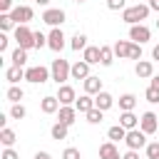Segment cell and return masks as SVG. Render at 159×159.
<instances>
[{
  "label": "cell",
  "instance_id": "obj_37",
  "mask_svg": "<svg viewBox=\"0 0 159 159\" xmlns=\"http://www.w3.org/2000/svg\"><path fill=\"white\" fill-rule=\"evenodd\" d=\"M62 159H82V154H80V149H75V147H67V149L62 152Z\"/></svg>",
  "mask_w": 159,
  "mask_h": 159
},
{
  "label": "cell",
  "instance_id": "obj_27",
  "mask_svg": "<svg viewBox=\"0 0 159 159\" xmlns=\"http://www.w3.org/2000/svg\"><path fill=\"white\" fill-rule=\"evenodd\" d=\"M70 47H72L75 52H80V50L84 52V50L89 47V45H87V35H82V32H77V35L72 37V42H70Z\"/></svg>",
  "mask_w": 159,
  "mask_h": 159
},
{
  "label": "cell",
  "instance_id": "obj_12",
  "mask_svg": "<svg viewBox=\"0 0 159 159\" xmlns=\"http://www.w3.org/2000/svg\"><path fill=\"white\" fill-rule=\"evenodd\" d=\"M134 72H137V77H142V80H152V77H154V62H152V60H139L137 67H134Z\"/></svg>",
  "mask_w": 159,
  "mask_h": 159
},
{
  "label": "cell",
  "instance_id": "obj_15",
  "mask_svg": "<svg viewBox=\"0 0 159 159\" xmlns=\"http://www.w3.org/2000/svg\"><path fill=\"white\" fill-rule=\"evenodd\" d=\"M75 119H77V109H75V104H72V107H60V112H57V122L72 127Z\"/></svg>",
  "mask_w": 159,
  "mask_h": 159
},
{
  "label": "cell",
  "instance_id": "obj_34",
  "mask_svg": "<svg viewBox=\"0 0 159 159\" xmlns=\"http://www.w3.org/2000/svg\"><path fill=\"white\" fill-rule=\"evenodd\" d=\"M102 114H104V112L94 107V109H89L84 117H87V122H89V124H99V122H102Z\"/></svg>",
  "mask_w": 159,
  "mask_h": 159
},
{
  "label": "cell",
  "instance_id": "obj_47",
  "mask_svg": "<svg viewBox=\"0 0 159 159\" xmlns=\"http://www.w3.org/2000/svg\"><path fill=\"white\" fill-rule=\"evenodd\" d=\"M35 159H52V157H50L47 152H37V154H35Z\"/></svg>",
  "mask_w": 159,
  "mask_h": 159
},
{
  "label": "cell",
  "instance_id": "obj_23",
  "mask_svg": "<svg viewBox=\"0 0 159 159\" xmlns=\"http://www.w3.org/2000/svg\"><path fill=\"white\" fill-rule=\"evenodd\" d=\"M112 62H114V50L109 45H99V65L109 67Z\"/></svg>",
  "mask_w": 159,
  "mask_h": 159
},
{
  "label": "cell",
  "instance_id": "obj_35",
  "mask_svg": "<svg viewBox=\"0 0 159 159\" xmlns=\"http://www.w3.org/2000/svg\"><path fill=\"white\" fill-rule=\"evenodd\" d=\"M144 149H147V159H159V142H149Z\"/></svg>",
  "mask_w": 159,
  "mask_h": 159
},
{
  "label": "cell",
  "instance_id": "obj_32",
  "mask_svg": "<svg viewBox=\"0 0 159 159\" xmlns=\"http://www.w3.org/2000/svg\"><path fill=\"white\" fill-rule=\"evenodd\" d=\"M12 27H15V20L10 17V12H0V30L7 32V30H12Z\"/></svg>",
  "mask_w": 159,
  "mask_h": 159
},
{
  "label": "cell",
  "instance_id": "obj_33",
  "mask_svg": "<svg viewBox=\"0 0 159 159\" xmlns=\"http://www.w3.org/2000/svg\"><path fill=\"white\" fill-rule=\"evenodd\" d=\"M10 117H12V119H25V117H27V109L17 102V104H12V107H10Z\"/></svg>",
  "mask_w": 159,
  "mask_h": 159
},
{
  "label": "cell",
  "instance_id": "obj_24",
  "mask_svg": "<svg viewBox=\"0 0 159 159\" xmlns=\"http://www.w3.org/2000/svg\"><path fill=\"white\" fill-rule=\"evenodd\" d=\"M134 107H137V97L132 92H127V94L119 97V109L122 112H134Z\"/></svg>",
  "mask_w": 159,
  "mask_h": 159
},
{
  "label": "cell",
  "instance_id": "obj_30",
  "mask_svg": "<svg viewBox=\"0 0 159 159\" xmlns=\"http://www.w3.org/2000/svg\"><path fill=\"white\" fill-rule=\"evenodd\" d=\"M15 139H17V137H15V132H12V129H7V127H5V129H0V142H2V147H12V144H15Z\"/></svg>",
  "mask_w": 159,
  "mask_h": 159
},
{
  "label": "cell",
  "instance_id": "obj_50",
  "mask_svg": "<svg viewBox=\"0 0 159 159\" xmlns=\"http://www.w3.org/2000/svg\"><path fill=\"white\" fill-rule=\"evenodd\" d=\"M157 27H159V20H157Z\"/></svg>",
  "mask_w": 159,
  "mask_h": 159
},
{
  "label": "cell",
  "instance_id": "obj_1",
  "mask_svg": "<svg viewBox=\"0 0 159 159\" xmlns=\"http://www.w3.org/2000/svg\"><path fill=\"white\" fill-rule=\"evenodd\" d=\"M149 5H129L127 10H122V20L127 22V25H142V20H147V15H149Z\"/></svg>",
  "mask_w": 159,
  "mask_h": 159
},
{
  "label": "cell",
  "instance_id": "obj_8",
  "mask_svg": "<svg viewBox=\"0 0 159 159\" xmlns=\"http://www.w3.org/2000/svg\"><path fill=\"white\" fill-rule=\"evenodd\" d=\"M42 22H47L50 27H60V25L65 22V10H60V7H47V10L42 12Z\"/></svg>",
  "mask_w": 159,
  "mask_h": 159
},
{
  "label": "cell",
  "instance_id": "obj_43",
  "mask_svg": "<svg viewBox=\"0 0 159 159\" xmlns=\"http://www.w3.org/2000/svg\"><path fill=\"white\" fill-rule=\"evenodd\" d=\"M7 42H10V37L2 32V35H0V52H5V50H7Z\"/></svg>",
  "mask_w": 159,
  "mask_h": 159
},
{
  "label": "cell",
  "instance_id": "obj_48",
  "mask_svg": "<svg viewBox=\"0 0 159 159\" xmlns=\"http://www.w3.org/2000/svg\"><path fill=\"white\" fill-rule=\"evenodd\" d=\"M149 7H152V10H157V12H159V0H149Z\"/></svg>",
  "mask_w": 159,
  "mask_h": 159
},
{
  "label": "cell",
  "instance_id": "obj_46",
  "mask_svg": "<svg viewBox=\"0 0 159 159\" xmlns=\"http://www.w3.org/2000/svg\"><path fill=\"white\" fill-rule=\"evenodd\" d=\"M152 60H157V62H159V45H154V47H152Z\"/></svg>",
  "mask_w": 159,
  "mask_h": 159
},
{
  "label": "cell",
  "instance_id": "obj_40",
  "mask_svg": "<svg viewBox=\"0 0 159 159\" xmlns=\"http://www.w3.org/2000/svg\"><path fill=\"white\" fill-rule=\"evenodd\" d=\"M45 45H47V35H42V32L37 30V32H35V47L40 50V47H45Z\"/></svg>",
  "mask_w": 159,
  "mask_h": 159
},
{
  "label": "cell",
  "instance_id": "obj_39",
  "mask_svg": "<svg viewBox=\"0 0 159 159\" xmlns=\"http://www.w3.org/2000/svg\"><path fill=\"white\" fill-rule=\"evenodd\" d=\"M109 10H127V0H107Z\"/></svg>",
  "mask_w": 159,
  "mask_h": 159
},
{
  "label": "cell",
  "instance_id": "obj_38",
  "mask_svg": "<svg viewBox=\"0 0 159 159\" xmlns=\"http://www.w3.org/2000/svg\"><path fill=\"white\" fill-rule=\"evenodd\" d=\"M129 60H142V45H137V42H132V50H129Z\"/></svg>",
  "mask_w": 159,
  "mask_h": 159
},
{
  "label": "cell",
  "instance_id": "obj_36",
  "mask_svg": "<svg viewBox=\"0 0 159 159\" xmlns=\"http://www.w3.org/2000/svg\"><path fill=\"white\" fill-rule=\"evenodd\" d=\"M144 97H147V102H152V104H159V89H154V87H147Z\"/></svg>",
  "mask_w": 159,
  "mask_h": 159
},
{
  "label": "cell",
  "instance_id": "obj_2",
  "mask_svg": "<svg viewBox=\"0 0 159 159\" xmlns=\"http://www.w3.org/2000/svg\"><path fill=\"white\" fill-rule=\"evenodd\" d=\"M50 72H52V80L57 82V84H65L67 80H70V72H72V65L67 62V60H52V65H50Z\"/></svg>",
  "mask_w": 159,
  "mask_h": 159
},
{
  "label": "cell",
  "instance_id": "obj_22",
  "mask_svg": "<svg viewBox=\"0 0 159 159\" xmlns=\"http://www.w3.org/2000/svg\"><path fill=\"white\" fill-rule=\"evenodd\" d=\"M5 80H7L10 84H17L20 80H25V70L12 65V67H7V70H5Z\"/></svg>",
  "mask_w": 159,
  "mask_h": 159
},
{
  "label": "cell",
  "instance_id": "obj_17",
  "mask_svg": "<svg viewBox=\"0 0 159 159\" xmlns=\"http://www.w3.org/2000/svg\"><path fill=\"white\" fill-rule=\"evenodd\" d=\"M99 159H122V154H119V149H117L114 142H104L99 147Z\"/></svg>",
  "mask_w": 159,
  "mask_h": 159
},
{
  "label": "cell",
  "instance_id": "obj_14",
  "mask_svg": "<svg viewBox=\"0 0 159 159\" xmlns=\"http://www.w3.org/2000/svg\"><path fill=\"white\" fill-rule=\"evenodd\" d=\"M82 84H84V94H92V97H97V94L102 92V80H99L97 75H89V77H87Z\"/></svg>",
  "mask_w": 159,
  "mask_h": 159
},
{
  "label": "cell",
  "instance_id": "obj_25",
  "mask_svg": "<svg viewBox=\"0 0 159 159\" xmlns=\"http://www.w3.org/2000/svg\"><path fill=\"white\" fill-rule=\"evenodd\" d=\"M107 137H109V142H124L127 129H124L122 124H114V127H109V129H107Z\"/></svg>",
  "mask_w": 159,
  "mask_h": 159
},
{
  "label": "cell",
  "instance_id": "obj_41",
  "mask_svg": "<svg viewBox=\"0 0 159 159\" xmlns=\"http://www.w3.org/2000/svg\"><path fill=\"white\" fill-rule=\"evenodd\" d=\"M0 159H20V157H17V152H15L12 147H5L2 154H0Z\"/></svg>",
  "mask_w": 159,
  "mask_h": 159
},
{
  "label": "cell",
  "instance_id": "obj_19",
  "mask_svg": "<svg viewBox=\"0 0 159 159\" xmlns=\"http://www.w3.org/2000/svg\"><path fill=\"white\" fill-rule=\"evenodd\" d=\"M112 104H114V97H112L109 92H104V89H102V92L94 97V107H97V109H102V112L112 109Z\"/></svg>",
  "mask_w": 159,
  "mask_h": 159
},
{
  "label": "cell",
  "instance_id": "obj_42",
  "mask_svg": "<svg viewBox=\"0 0 159 159\" xmlns=\"http://www.w3.org/2000/svg\"><path fill=\"white\" fill-rule=\"evenodd\" d=\"M0 12H12V0H0Z\"/></svg>",
  "mask_w": 159,
  "mask_h": 159
},
{
  "label": "cell",
  "instance_id": "obj_4",
  "mask_svg": "<svg viewBox=\"0 0 159 159\" xmlns=\"http://www.w3.org/2000/svg\"><path fill=\"white\" fill-rule=\"evenodd\" d=\"M25 80L32 82V84H45L47 80H52V72H50L47 67H42V65H37V67H27V70H25Z\"/></svg>",
  "mask_w": 159,
  "mask_h": 159
},
{
  "label": "cell",
  "instance_id": "obj_5",
  "mask_svg": "<svg viewBox=\"0 0 159 159\" xmlns=\"http://www.w3.org/2000/svg\"><path fill=\"white\" fill-rule=\"evenodd\" d=\"M139 129L149 137V134H157L159 132V117L154 114V112H144L142 117H139Z\"/></svg>",
  "mask_w": 159,
  "mask_h": 159
},
{
  "label": "cell",
  "instance_id": "obj_29",
  "mask_svg": "<svg viewBox=\"0 0 159 159\" xmlns=\"http://www.w3.org/2000/svg\"><path fill=\"white\" fill-rule=\"evenodd\" d=\"M67 132H70V127H67V124H62V122H55V124H52V129H50L52 139H67Z\"/></svg>",
  "mask_w": 159,
  "mask_h": 159
},
{
  "label": "cell",
  "instance_id": "obj_21",
  "mask_svg": "<svg viewBox=\"0 0 159 159\" xmlns=\"http://www.w3.org/2000/svg\"><path fill=\"white\" fill-rule=\"evenodd\" d=\"M119 124H122L127 132H129V129H137V127H139V117H137L134 112H122V114H119Z\"/></svg>",
  "mask_w": 159,
  "mask_h": 159
},
{
  "label": "cell",
  "instance_id": "obj_51",
  "mask_svg": "<svg viewBox=\"0 0 159 159\" xmlns=\"http://www.w3.org/2000/svg\"><path fill=\"white\" fill-rule=\"evenodd\" d=\"M77 2H84V0H77Z\"/></svg>",
  "mask_w": 159,
  "mask_h": 159
},
{
  "label": "cell",
  "instance_id": "obj_31",
  "mask_svg": "<svg viewBox=\"0 0 159 159\" xmlns=\"http://www.w3.org/2000/svg\"><path fill=\"white\" fill-rule=\"evenodd\" d=\"M22 97H25V92H22V89H20L17 84H10V89H7V99H10L12 104H17V102H20Z\"/></svg>",
  "mask_w": 159,
  "mask_h": 159
},
{
  "label": "cell",
  "instance_id": "obj_9",
  "mask_svg": "<svg viewBox=\"0 0 159 159\" xmlns=\"http://www.w3.org/2000/svg\"><path fill=\"white\" fill-rule=\"evenodd\" d=\"M149 37H152V30H149L147 25H132V27H129V40H132V42L144 45V42H149Z\"/></svg>",
  "mask_w": 159,
  "mask_h": 159
},
{
  "label": "cell",
  "instance_id": "obj_3",
  "mask_svg": "<svg viewBox=\"0 0 159 159\" xmlns=\"http://www.w3.org/2000/svg\"><path fill=\"white\" fill-rule=\"evenodd\" d=\"M15 42H17V47H22V50H32V47H35V32H32L27 25H17V27H15Z\"/></svg>",
  "mask_w": 159,
  "mask_h": 159
},
{
  "label": "cell",
  "instance_id": "obj_28",
  "mask_svg": "<svg viewBox=\"0 0 159 159\" xmlns=\"http://www.w3.org/2000/svg\"><path fill=\"white\" fill-rule=\"evenodd\" d=\"M10 60H12V65H15V67H25V62H27V50L15 47V52L10 55Z\"/></svg>",
  "mask_w": 159,
  "mask_h": 159
},
{
  "label": "cell",
  "instance_id": "obj_11",
  "mask_svg": "<svg viewBox=\"0 0 159 159\" xmlns=\"http://www.w3.org/2000/svg\"><path fill=\"white\" fill-rule=\"evenodd\" d=\"M47 47L55 50V52H62V47H65V35H62L60 27H52V30H50V35H47Z\"/></svg>",
  "mask_w": 159,
  "mask_h": 159
},
{
  "label": "cell",
  "instance_id": "obj_16",
  "mask_svg": "<svg viewBox=\"0 0 159 159\" xmlns=\"http://www.w3.org/2000/svg\"><path fill=\"white\" fill-rule=\"evenodd\" d=\"M60 99L57 97H52V94H47V97H42V102H40V109L45 112V114H55V112H60Z\"/></svg>",
  "mask_w": 159,
  "mask_h": 159
},
{
  "label": "cell",
  "instance_id": "obj_7",
  "mask_svg": "<svg viewBox=\"0 0 159 159\" xmlns=\"http://www.w3.org/2000/svg\"><path fill=\"white\" fill-rule=\"evenodd\" d=\"M10 17L15 20V25H27V22L35 17V10H32L30 5H15L12 12H10Z\"/></svg>",
  "mask_w": 159,
  "mask_h": 159
},
{
  "label": "cell",
  "instance_id": "obj_10",
  "mask_svg": "<svg viewBox=\"0 0 159 159\" xmlns=\"http://www.w3.org/2000/svg\"><path fill=\"white\" fill-rule=\"evenodd\" d=\"M57 99H60V104L62 107H72L75 102H77V92L70 87V84H60V89H57V94H55Z\"/></svg>",
  "mask_w": 159,
  "mask_h": 159
},
{
  "label": "cell",
  "instance_id": "obj_45",
  "mask_svg": "<svg viewBox=\"0 0 159 159\" xmlns=\"http://www.w3.org/2000/svg\"><path fill=\"white\" fill-rule=\"evenodd\" d=\"M149 87H154V89H159V75H154V77H152V82H149Z\"/></svg>",
  "mask_w": 159,
  "mask_h": 159
},
{
  "label": "cell",
  "instance_id": "obj_13",
  "mask_svg": "<svg viewBox=\"0 0 159 159\" xmlns=\"http://www.w3.org/2000/svg\"><path fill=\"white\" fill-rule=\"evenodd\" d=\"M70 77H72V80H82V82H84V80L89 77V65H87L84 60H77V62L72 65V72H70Z\"/></svg>",
  "mask_w": 159,
  "mask_h": 159
},
{
  "label": "cell",
  "instance_id": "obj_20",
  "mask_svg": "<svg viewBox=\"0 0 159 159\" xmlns=\"http://www.w3.org/2000/svg\"><path fill=\"white\" fill-rule=\"evenodd\" d=\"M75 109H77L80 114H87L89 109H94V97H92V94H82V97L75 102Z\"/></svg>",
  "mask_w": 159,
  "mask_h": 159
},
{
  "label": "cell",
  "instance_id": "obj_18",
  "mask_svg": "<svg viewBox=\"0 0 159 159\" xmlns=\"http://www.w3.org/2000/svg\"><path fill=\"white\" fill-rule=\"evenodd\" d=\"M112 50H114V57H119V60H129V50H132V40H117L114 45H112Z\"/></svg>",
  "mask_w": 159,
  "mask_h": 159
},
{
  "label": "cell",
  "instance_id": "obj_6",
  "mask_svg": "<svg viewBox=\"0 0 159 159\" xmlns=\"http://www.w3.org/2000/svg\"><path fill=\"white\" fill-rule=\"evenodd\" d=\"M124 144H127V149H142V147H147L149 142H147V134L137 127V129H129V132H127Z\"/></svg>",
  "mask_w": 159,
  "mask_h": 159
},
{
  "label": "cell",
  "instance_id": "obj_49",
  "mask_svg": "<svg viewBox=\"0 0 159 159\" xmlns=\"http://www.w3.org/2000/svg\"><path fill=\"white\" fill-rule=\"evenodd\" d=\"M37 5H50V0H35Z\"/></svg>",
  "mask_w": 159,
  "mask_h": 159
},
{
  "label": "cell",
  "instance_id": "obj_26",
  "mask_svg": "<svg viewBox=\"0 0 159 159\" xmlns=\"http://www.w3.org/2000/svg\"><path fill=\"white\" fill-rule=\"evenodd\" d=\"M82 60L87 62V65H97L99 62V47H94V45H89L84 52H82Z\"/></svg>",
  "mask_w": 159,
  "mask_h": 159
},
{
  "label": "cell",
  "instance_id": "obj_44",
  "mask_svg": "<svg viewBox=\"0 0 159 159\" xmlns=\"http://www.w3.org/2000/svg\"><path fill=\"white\" fill-rule=\"evenodd\" d=\"M122 159H139V154H137V149H127L122 154Z\"/></svg>",
  "mask_w": 159,
  "mask_h": 159
}]
</instances>
